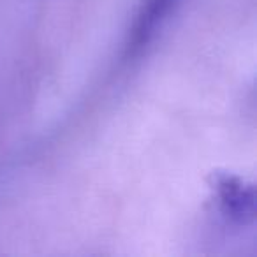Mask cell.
Segmentation results:
<instances>
[{
    "label": "cell",
    "mask_w": 257,
    "mask_h": 257,
    "mask_svg": "<svg viewBox=\"0 0 257 257\" xmlns=\"http://www.w3.org/2000/svg\"><path fill=\"white\" fill-rule=\"evenodd\" d=\"M208 185L218 203L222 215L236 225H248L255 220L257 196L253 183L227 171H213Z\"/></svg>",
    "instance_id": "obj_1"
},
{
    "label": "cell",
    "mask_w": 257,
    "mask_h": 257,
    "mask_svg": "<svg viewBox=\"0 0 257 257\" xmlns=\"http://www.w3.org/2000/svg\"><path fill=\"white\" fill-rule=\"evenodd\" d=\"M182 0H143L128 32L127 55H140L176 11Z\"/></svg>",
    "instance_id": "obj_2"
}]
</instances>
